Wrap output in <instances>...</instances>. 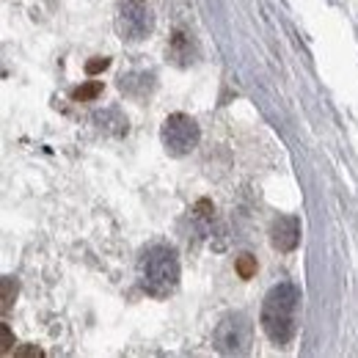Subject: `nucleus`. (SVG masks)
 Segmentation results:
<instances>
[{"mask_svg": "<svg viewBox=\"0 0 358 358\" xmlns=\"http://www.w3.org/2000/svg\"><path fill=\"white\" fill-rule=\"evenodd\" d=\"M298 303H301V292L295 284H278L273 287L262 303V331L268 334V339L273 345L284 348L292 342L295 336V312H298Z\"/></svg>", "mask_w": 358, "mask_h": 358, "instance_id": "nucleus-1", "label": "nucleus"}, {"mask_svg": "<svg viewBox=\"0 0 358 358\" xmlns=\"http://www.w3.org/2000/svg\"><path fill=\"white\" fill-rule=\"evenodd\" d=\"M141 278L149 295H169L179 284V259L177 251L169 245H152L141 259Z\"/></svg>", "mask_w": 358, "mask_h": 358, "instance_id": "nucleus-2", "label": "nucleus"}, {"mask_svg": "<svg viewBox=\"0 0 358 358\" xmlns=\"http://www.w3.org/2000/svg\"><path fill=\"white\" fill-rule=\"evenodd\" d=\"M116 28L122 39L127 42H143L155 31V14L146 0H122L116 11Z\"/></svg>", "mask_w": 358, "mask_h": 358, "instance_id": "nucleus-3", "label": "nucleus"}, {"mask_svg": "<svg viewBox=\"0 0 358 358\" xmlns=\"http://www.w3.org/2000/svg\"><path fill=\"white\" fill-rule=\"evenodd\" d=\"M163 146L169 149V155L174 157H185L190 155L196 146H199V124L193 116L187 113H171L166 122H163Z\"/></svg>", "mask_w": 358, "mask_h": 358, "instance_id": "nucleus-4", "label": "nucleus"}, {"mask_svg": "<svg viewBox=\"0 0 358 358\" xmlns=\"http://www.w3.org/2000/svg\"><path fill=\"white\" fill-rule=\"evenodd\" d=\"M251 342V322L243 314H231L215 331V345L221 353H245Z\"/></svg>", "mask_w": 358, "mask_h": 358, "instance_id": "nucleus-5", "label": "nucleus"}, {"mask_svg": "<svg viewBox=\"0 0 358 358\" xmlns=\"http://www.w3.org/2000/svg\"><path fill=\"white\" fill-rule=\"evenodd\" d=\"M270 240H273V248L278 251H295L298 240H301V224L295 215H281L273 221L270 229Z\"/></svg>", "mask_w": 358, "mask_h": 358, "instance_id": "nucleus-6", "label": "nucleus"}, {"mask_svg": "<svg viewBox=\"0 0 358 358\" xmlns=\"http://www.w3.org/2000/svg\"><path fill=\"white\" fill-rule=\"evenodd\" d=\"M94 122H96L99 130H105V133H113V135L127 133V119H124L119 110H102V113L94 116Z\"/></svg>", "mask_w": 358, "mask_h": 358, "instance_id": "nucleus-7", "label": "nucleus"}, {"mask_svg": "<svg viewBox=\"0 0 358 358\" xmlns=\"http://www.w3.org/2000/svg\"><path fill=\"white\" fill-rule=\"evenodd\" d=\"M102 94V83H96V80H91L86 86H80V89L75 91V99H80V102H89L94 96H99Z\"/></svg>", "mask_w": 358, "mask_h": 358, "instance_id": "nucleus-8", "label": "nucleus"}, {"mask_svg": "<svg viewBox=\"0 0 358 358\" xmlns=\"http://www.w3.org/2000/svg\"><path fill=\"white\" fill-rule=\"evenodd\" d=\"M237 273H240V278H251V275L257 273V259H254L251 254H243V257L237 259Z\"/></svg>", "mask_w": 358, "mask_h": 358, "instance_id": "nucleus-9", "label": "nucleus"}, {"mask_svg": "<svg viewBox=\"0 0 358 358\" xmlns=\"http://www.w3.org/2000/svg\"><path fill=\"white\" fill-rule=\"evenodd\" d=\"M17 298V284L11 281V278H3V312H8L11 309V301Z\"/></svg>", "mask_w": 358, "mask_h": 358, "instance_id": "nucleus-10", "label": "nucleus"}, {"mask_svg": "<svg viewBox=\"0 0 358 358\" xmlns=\"http://www.w3.org/2000/svg\"><path fill=\"white\" fill-rule=\"evenodd\" d=\"M110 66V58H96V61H89L86 64V72L89 75H96V72H102V69H108Z\"/></svg>", "mask_w": 358, "mask_h": 358, "instance_id": "nucleus-11", "label": "nucleus"}, {"mask_svg": "<svg viewBox=\"0 0 358 358\" xmlns=\"http://www.w3.org/2000/svg\"><path fill=\"white\" fill-rule=\"evenodd\" d=\"M0 336H3V345H0V353L6 356V353L11 350V345H14V339H11V331H8V325H3V328H0Z\"/></svg>", "mask_w": 358, "mask_h": 358, "instance_id": "nucleus-12", "label": "nucleus"}, {"mask_svg": "<svg viewBox=\"0 0 358 358\" xmlns=\"http://www.w3.org/2000/svg\"><path fill=\"white\" fill-rule=\"evenodd\" d=\"M17 356H42V350H36V348H25V350H20Z\"/></svg>", "mask_w": 358, "mask_h": 358, "instance_id": "nucleus-13", "label": "nucleus"}]
</instances>
